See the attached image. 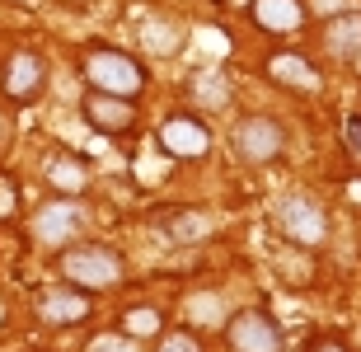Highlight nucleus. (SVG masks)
<instances>
[{"label": "nucleus", "instance_id": "obj_1", "mask_svg": "<svg viewBox=\"0 0 361 352\" xmlns=\"http://www.w3.org/2000/svg\"><path fill=\"white\" fill-rule=\"evenodd\" d=\"M80 75L90 85L94 95H113V99H132L146 90V66L136 61L132 52H122V47H104V42H94L80 52Z\"/></svg>", "mask_w": 361, "mask_h": 352}, {"label": "nucleus", "instance_id": "obj_2", "mask_svg": "<svg viewBox=\"0 0 361 352\" xmlns=\"http://www.w3.org/2000/svg\"><path fill=\"white\" fill-rule=\"evenodd\" d=\"M61 277L80 291H108L127 277V258L113 249V244H99V240H75L61 249Z\"/></svg>", "mask_w": 361, "mask_h": 352}, {"label": "nucleus", "instance_id": "obj_3", "mask_svg": "<svg viewBox=\"0 0 361 352\" xmlns=\"http://www.w3.org/2000/svg\"><path fill=\"white\" fill-rule=\"evenodd\" d=\"M277 231L300 249H319L329 240V212L310 193H286L277 202Z\"/></svg>", "mask_w": 361, "mask_h": 352}, {"label": "nucleus", "instance_id": "obj_4", "mask_svg": "<svg viewBox=\"0 0 361 352\" xmlns=\"http://www.w3.org/2000/svg\"><path fill=\"white\" fill-rule=\"evenodd\" d=\"M80 231H85V202L80 198H52V202H42L38 217H33V240L47 244V249L75 244Z\"/></svg>", "mask_w": 361, "mask_h": 352}, {"label": "nucleus", "instance_id": "obj_5", "mask_svg": "<svg viewBox=\"0 0 361 352\" xmlns=\"http://www.w3.org/2000/svg\"><path fill=\"white\" fill-rule=\"evenodd\" d=\"M0 90L14 104H33V99L47 90V61H42L33 47H14L0 66Z\"/></svg>", "mask_w": 361, "mask_h": 352}, {"label": "nucleus", "instance_id": "obj_6", "mask_svg": "<svg viewBox=\"0 0 361 352\" xmlns=\"http://www.w3.org/2000/svg\"><path fill=\"white\" fill-rule=\"evenodd\" d=\"M235 155H240L244 164H272L286 150V132H281L277 118H263V113H254V118H244L240 127H235Z\"/></svg>", "mask_w": 361, "mask_h": 352}, {"label": "nucleus", "instance_id": "obj_7", "mask_svg": "<svg viewBox=\"0 0 361 352\" xmlns=\"http://www.w3.org/2000/svg\"><path fill=\"white\" fill-rule=\"evenodd\" d=\"M155 136H160V150L169 160H202L212 150V127L197 113H169Z\"/></svg>", "mask_w": 361, "mask_h": 352}, {"label": "nucleus", "instance_id": "obj_8", "mask_svg": "<svg viewBox=\"0 0 361 352\" xmlns=\"http://www.w3.org/2000/svg\"><path fill=\"white\" fill-rule=\"evenodd\" d=\"M33 315H38L42 324H52V329H71V324H85L94 315V301L90 291H80V286H47V291H38V301H33Z\"/></svg>", "mask_w": 361, "mask_h": 352}, {"label": "nucleus", "instance_id": "obj_9", "mask_svg": "<svg viewBox=\"0 0 361 352\" xmlns=\"http://www.w3.org/2000/svg\"><path fill=\"white\" fill-rule=\"evenodd\" d=\"M226 343L230 352H281V329L268 310L249 305L226 324Z\"/></svg>", "mask_w": 361, "mask_h": 352}, {"label": "nucleus", "instance_id": "obj_10", "mask_svg": "<svg viewBox=\"0 0 361 352\" xmlns=\"http://www.w3.org/2000/svg\"><path fill=\"white\" fill-rule=\"evenodd\" d=\"M80 118L104 136H127L136 127V104L132 99H113V95H94L90 90V95L80 99Z\"/></svg>", "mask_w": 361, "mask_h": 352}, {"label": "nucleus", "instance_id": "obj_11", "mask_svg": "<svg viewBox=\"0 0 361 352\" xmlns=\"http://www.w3.org/2000/svg\"><path fill=\"white\" fill-rule=\"evenodd\" d=\"M268 75L281 85V90H295V95H314L324 85V75H319V66L310 61V56H300V52H272L268 56Z\"/></svg>", "mask_w": 361, "mask_h": 352}, {"label": "nucleus", "instance_id": "obj_12", "mask_svg": "<svg viewBox=\"0 0 361 352\" xmlns=\"http://www.w3.org/2000/svg\"><path fill=\"white\" fill-rule=\"evenodd\" d=\"M42 174H47V183H52L61 198H80V193L90 188V164H85L80 155H71V150H52L47 164H42Z\"/></svg>", "mask_w": 361, "mask_h": 352}, {"label": "nucleus", "instance_id": "obj_13", "mask_svg": "<svg viewBox=\"0 0 361 352\" xmlns=\"http://www.w3.org/2000/svg\"><path fill=\"white\" fill-rule=\"evenodd\" d=\"M249 14L263 33H295L305 24V0H249Z\"/></svg>", "mask_w": 361, "mask_h": 352}, {"label": "nucleus", "instance_id": "obj_14", "mask_svg": "<svg viewBox=\"0 0 361 352\" xmlns=\"http://www.w3.org/2000/svg\"><path fill=\"white\" fill-rule=\"evenodd\" d=\"M160 231L174 244H202L212 235V221L197 207H169V212H160Z\"/></svg>", "mask_w": 361, "mask_h": 352}, {"label": "nucleus", "instance_id": "obj_15", "mask_svg": "<svg viewBox=\"0 0 361 352\" xmlns=\"http://www.w3.org/2000/svg\"><path fill=\"white\" fill-rule=\"evenodd\" d=\"M324 47L343 61H357L361 56V10L343 14V19H329L324 24Z\"/></svg>", "mask_w": 361, "mask_h": 352}, {"label": "nucleus", "instance_id": "obj_16", "mask_svg": "<svg viewBox=\"0 0 361 352\" xmlns=\"http://www.w3.org/2000/svg\"><path fill=\"white\" fill-rule=\"evenodd\" d=\"M188 95H192V104H202V109H226L235 90H230V80L221 71H197V75L188 80Z\"/></svg>", "mask_w": 361, "mask_h": 352}, {"label": "nucleus", "instance_id": "obj_17", "mask_svg": "<svg viewBox=\"0 0 361 352\" xmlns=\"http://www.w3.org/2000/svg\"><path fill=\"white\" fill-rule=\"evenodd\" d=\"M141 47L155 56H174L178 47H183V28L169 24V19H150L146 28H141Z\"/></svg>", "mask_w": 361, "mask_h": 352}, {"label": "nucleus", "instance_id": "obj_18", "mask_svg": "<svg viewBox=\"0 0 361 352\" xmlns=\"http://www.w3.org/2000/svg\"><path fill=\"white\" fill-rule=\"evenodd\" d=\"M122 334L127 339H155V334H164V315L155 310V305H127L122 310Z\"/></svg>", "mask_w": 361, "mask_h": 352}, {"label": "nucleus", "instance_id": "obj_19", "mask_svg": "<svg viewBox=\"0 0 361 352\" xmlns=\"http://www.w3.org/2000/svg\"><path fill=\"white\" fill-rule=\"evenodd\" d=\"M361 10V0H305V14H314V19H343V14Z\"/></svg>", "mask_w": 361, "mask_h": 352}, {"label": "nucleus", "instance_id": "obj_20", "mask_svg": "<svg viewBox=\"0 0 361 352\" xmlns=\"http://www.w3.org/2000/svg\"><path fill=\"white\" fill-rule=\"evenodd\" d=\"M19 212V183L10 174H0V221H10Z\"/></svg>", "mask_w": 361, "mask_h": 352}, {"label": "nucleus", "instance_id": "obj_21", "mask_svg": "<svg viewBox=\"0 0 361 352\" xmlns=\"http://www.w3.org/2000/svg\"><path fill=\"white\" fill-rule=\"evenodd\" d=\"M90 352H136V343L127 339V334H99V339L90 343Z\"/></svg>", "mask_w": 361, "mask_h": 352}, {"label": "nucleus", "instance_id": "obj_22", "mask_svg": "<svg viewBox=\"0 0 361 352\" xmlns=\"http://www.w3.org/2000/svg\"><path fill=\"white\" fill-rule=\"evenodd\" d=\"M160 352H202V343L192 339V334H188V329H178V334H164Z\"/></svg>", "mask_w": 361, "mask_h": 352}, {"label": "nucleus", "instance_id": "obj_23", "mask_svg": "<svg viewBox=\"0 0 361 352\" xmlns=\"http://www.w3.org/2000/svg\"><path fill=\"white\" fill-rule=\"evenodd\" d=\"M343 146H348L352 160L361 164V118H343Z\"/></svg>", "mask_w": 361, "mask_h": 352}, {"label": "nucleus", "instance_id": "obj_24", "mask_svg": "<svg viewBox=\"0 0 361 352\" xmlns=\"http://www.w3.org/2000/svg\"><path fill=\"white\" fill-rule=\"evenodd\" d=\"M216 305H221L216 296H197V301H192V315H197V320H221V310H216Z\"/></svg>", "mask_w": 361, "mask_h": 352}, {"label": "nucleus", "instance_id": "obj_25", "mask_svg": "<svg viewBox=\"0 0 361 352\" xmlns=\"http://www.w3.org/2000/svg\"><path fill=\"white\" fill-rule=\"evenodd\" d=\"M10 141H14V122L5 118V113H0V155L10 150Z\"/></svg>", "mask_w": 361, "mask_h": 352}, {"label": "nucleus", "instance_id": "obj_26", "mask_svg": "<svg viewBox=\"0 0 361 352\" xmlns=\"http://www.w3.org/2000/svg\"><path fill=\"white\" fill-rule=\"evenodd\" d=\"M310 352H348L338 339H319V343H310Z\"/></svg>", "mask_w": 361, "mask_h": 352}, {"label": "nucleus", "instance_id": "obj_27", "mask_svg": "<svg viewBox=\"0 0 361 352\" xmlns=\"http://www.w3.org/2000/svg\"><path fill=\"white\" fill-rule=\"evenodd\" d=\"M352 66H357V71H361V56H357V61H352Z\"/></svg>", "mask_w": 361, "mask_h": 352}]
</instances>
